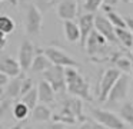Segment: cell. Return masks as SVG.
<instances>
[{"instance_id":"22","label":"cell","mask_w":133,"mask_h":129,"mask_svg":"<svg viewBox=\"0 0 133 129\" xmlns=\"http://www.w3.org/2000/svg\"><path fill=\"white\" fill-rule=\"evenodd\" d=\"M103 10L106 11V17L110 20V23H112L116 29H127L126 20H124L119 13H116L112 7H104L103 6Z\"/></svg>"},{"instance_id":"16","label":"cell","mask_w":133,"mask_h":129,"mask_svg":"<svg viewBox=\"0 0 133 129\" xmlns=\"http://www.w3.org/2000/svg\"><path fill=\"white\" fill-rule=\"evenodd\" d=\"M24 77L19 76L15 77L13 80H10V83L7 85V88L3 90V96L6 99L10 100H16V99H22V83H23Z\"/></svg>"},{"instance_id":"5","label":"cell","mask_w":133,"mask_h":129,"mask_svg":"<svg viewBox=\"0 0 133 129\" xmlns=\"http://www.w3.org/2000/svg\"><path fill=\"white\" fill-rule=\"evenodd\" d=\"M43 53L52 62V65L62 66V67H79V63L72 56H69L66 52H63L62 49L49 46V47L43 49Z\"/></svg>"},{"instance_id":"19","label":"cell","mask_w":133,"mask_h":129,"mask_svg":"<svg viewBox=\"0 0 133 129\" xmlns=\"http://www.w3.org/2000/svg\"><path fill=\"white\" fill-rule=\"evenodd\" d=\"M32 116L36 122H47V120H50L53 118V113L47 105L40 103L32 110Z\"/></svg>"},{"instance_id":"43","label":"cell","mask_w":133,"mask_h":129,"mask_svg":"<svg viewBox=\"0 0 133 129\" xmlns=\"http://www.w3.org/2000/svg\"><path fill=\"white\" fill-rule=\"evenodd\" d=\"M2 2H4V0H2Z\"/></svg>"},{"instance_id":"28","label":"cell","mask_w":133,"mask_h":129,"mask_svg":"<svg viewBox=\"0 0 133 129\" xmlns=\"http://www.w3.org/2000/svg\"><path fill=\"white\" fill-rule=\"evenodd\" d=\"M63 0H36V6L40 9V11H47L55 6H59Z\"/></svg>"},{"instance_id":"26","label":"cell","mask_w":133,"mask_h":129,"mask_svg":"<svg viewBox=\"0 0 133 129\" xmlns=\"http://www.w3.org/2000/svg\"><path fill=\"white\" fill-rule=\"evenodd\" d=\"M20 100H22L23 103H26V105L33 110V109H35L36 106L39 105V103H37V102H39V92H37V88H33L32 90H30L29 93L24 95V96L22 97Z\"/></svg>"},{"instance_id":"24","label":"cell","mask_w":133,"mask_h":129,"mask_svg":"<svg viewBox=\"0 0 133 129\" xmlns=\"http://www.w3.org/2000/svg\"><path fill=\"white\" fill-rule=\"evenodd\" d=\"M116 69L122 72V73L127 75V73H132L133 70V60L130 59L129 56H124V54L120 53V56L117 57L116 60Z\"/></svg>"},{"instance_id":"20","label":"cell","mask_w":133,"mask_h":129,"mask_svg":"<svg viewBox=\"0 0 133 129\" xmlns=\"http://www.w3.org/2000/svg\"><path fill=\"white\" fill-rule=\"evenodd\" d=\"M52 119H53V122H59V123H63V125H75V123L79 122L75 115H73L67 108H63V106H62L59 113L53 115Z\"/></svg>"},{"instance_id":"2","label":"cell","mask_w":133,"mask_h":129,"mask_svg":"<svg viewBox=\"0 0 133 129\" xmlns=\"http://www.w3.org/2000/svg\"><path fill=\"white\" fill-rule=\"evenodd\" d=\"M90 113H92L93 119L97 120L100 125H103L107 129H129L127 123L119 115H115L110 110L93 108V109H90Z\"/></svg>"},{"instance_id":"33","label":"cell","mask_w":133,"mask_h":129,"mask_svg":"<svg viewBox=\"0 0 133 129\" xmlns=\"http://www.w3.org/2000/svg\"><path fill=\"white\" fill-rule=\"evenodd\" d=\"M66 125H63V123H59V122H53L52 125H49V128L47 129H66L64 128Z\"/></svg>"},{"instance_id":"4","label":"cell","mask_w":133,"mask_h":129,"mask_svg":"<svg viewBox=\"0 0 133 129\" xmlns=\"http://www.w3.org/2000/svg\"><path fill=\"white\" fill-rule=\"evenodd\" d=\"M66 67L62 66L52 65L43 73V79L52 85V88L56 90V93H64L67 90V83H66Z\"/></svg>"},{"instance_id":"12","label":"cell","mask_w":133,"mask_h":129,"mask_svg":"<svg viewBox=\"0 0 133 129\" xmlns=\"http://www.w3.org/2000/svg\"><path fill=\"white\" fill-rule=\"evenodd\" d=\"M0 72L4 73V75H7V76L12 77V79H15V77L20 76V73L23 72V69H22L19 60L3 54L2 59H0Z\"/></svg>"},{"instance_id":"6","label":"cell","mask_w":133,"mask_h":129,"mask_svg":"<svg viewBox=\"0 0 133 129\" xmlns=\"http://www.w3.org/2000/svg\"><path fill=\"white\" fill-rule=\"evenodd\" d=\"M42 16L40 9L36 4H29L26 9V32L30 36H37L42 30Z\"/></svg>"},{"instance_id":"40","label":"cell","mask_w":133,"mask_h":129,"mask_svg":"<svg viewBox=\"0 0 133 129\" xmlns=\"http://www.w3.org/2000/svg\"><path fill=\"white\" fill-rule=\"evenodd\" d=\"M24 129H32V128H29V126H26V128H24Z\"/></svg>"},{"instance_id":"14","label":"cell","mask_w":133,"mask_h":129,"mask_svg":"<svg viewBox=\"0 0 133 129\" xmlns=\"http://www.w3.org/2000/svg\"><path fill=\"white\" fill-rule=\"evenodd\" d=\"M56 13L63 22L73 20L77 16V2L76 0H63L56 9Z\"/></svg>"},{"instance_id":"8","label":"cell","mask_w":133,"mask_h":129,"mask_svg":"<svg viewBox=\"0 0 133 129\" xmlns=\"http://www.w3.org/2000/svg\"><path fill=\"white\" fill-rule=\"evenodd\" d=\"M129 76L127 75H122L119 77V80L116 82L115 88L112 89L109 97H107V105H116V103L122 102V100L126 99L127 93H129Z\"/></svg>"},{"instance_id":"23","label":"cell","mask_w":133,"mask_h":129,"mask_svg":"<svg viewBox=\"0 0 133 129\" xmlns=\"http://www.w3.org/2000/svg\"><path fill=\"white\" fill-rule=\"evenodd\" d=\"M119 116H120L129 126L133 128V103L132 102L122 103L120 109H119Z\"/></svg>"},{"instance_id":"36","label":"cell","mask_w":133,"mask_h":129,"mask_svg":"<svg viewBox=\"0 0 133 129\" xmlns=\"http://www.w3.org/2000/svg\"><path fill=\"white\" fill-rule=\"evenodd\" d=\"M26 128V120H23V122H19V123H16L15 126H12V128H9V129H24Z\"/></svg>"},{"instance_id":"42","label":"cell","mask_w":133,"mask_h":129,"mask_svg":"<svg viewBox=\"0 0 133 129\" xmlns=\"http://www.w3.org/2000/svg\"><path fill=\"white\" fill-rule=\"evenodd\" d=\"M132 52H133V47H132Z\"/></svg>"},{"instance_id":"1","label":"cell","mask_w":133,"mask_h":129,"mask_svg":"<svg viewBox=\"0 0 133 129\" xmlns=\"http://www.w3.org/2000/svg\"><path fill=\"white\" fill-rule=\"evenodd\" d=\"M66 83H67V92L72 96H76L82 100L92 102L93 96L90 92L89 82L82 76L79 72V67H66Z\"/></svg>"},{"instance_id":"37","label":"cell","mask_w":133,"mask_h":129,"mask_svg":"<svg viewBox=\"0 0 133 129\" xmlns=\"http://www.w3.org/2000/svg\"><path fill=\"white\" fill-rule=\"evenodd\" d=\"M4 46H6V34H2V46H0V49H3Z\"/></svg>"},{"instance_id":"38","label":"cell","mask_w":133,"mask_h":129,"mask_svg":"<svg viewBox=\"0 0 133 129\" xmlns=\"http://www.w3.org/2000/svg\"><path fill=\"white\" fill-rule=\"evenodd\" d=\"M17 3H23V2H26V0H16Z\"/></svg>"},{"instance_id":"30","label":"cell","mask_w":133,"mask_h":129,"mask_svg":"<svg viewBox=\"0 0 133 129\" xmlns=\"http://www.w3.org/2000/svg\"><path fill=\"white\" fill-rule=\"evenodd\" d=\"M76 129H104L103 125H100V123L97 122V120L95 119H86L84 122H82L80 125H79V128Z\"/></svg>"},{"instance_id":"15","label":"cell","mask_w":133,"mask_h":129,"mask_svg":"<svg viewBox=\"0 0 133 129\" xmlns=\"http://www.w3.org/2000/svg\"><path fill=\"white\" fill-rule=\"evenodd\" d=\"M37 92H39V102L43 103V105H49V103H53L56 100V90L44 79L39 82Z\"/></svg>"},{"instance_id":"21","label":"cell","mask_w":133,"mask_h":129,"mask_svg":"<svg viewBox=\"0 0 133 129\" xmlns=\"http://www.w3.org/2000/svg\"><path fill=\"white\" fill-rule=\"evenodd\" d=\"M30 112H32V109H30L29 106L26 105V103L22 102V100L16 102L15 105H13V108H12L13 118H15V119H17L19 122H23V120H26L27 116L30 115Z\"/></svg>"},{"instance_id":"10","label":"cell","mask_w":133,"mask_h":129,"mask_svg":"<svg viewBox=\"0 0 133 129\" xmlns=\"http://www.w3.org/2000/svg\"><path fill=\"white\" fill-rule=\"evenodd\" d=\"M96 16L93 13H86L80 16L79 19V27H80V46L84 47L89 36L92 34L93 30H96Z\"/></svg>"},{"instance_id":"31","label":"cell","mask_w":133,"mask_h":129,"mask_svg":"<svg viewBox=\"0 0 133 129\" xmlns=\"http://www.w3.org/2000/svg\"><path fill=\"white\" fill-rule=\"evenodd\" d=\"M33 88H35V86H33V80L29 79V77H24L23 83H22V97H23L26 93H29Z\"/></svg>"},{"instance_id":"7","label":"cell","mask_w":133,"mask_h":129,"mask_svg":"<svg viewBox=\"0 0 133 129\" xmlns=\"http://www.w3.org/2000/svg\"><path fill=\"white\" fill-rule=\"evenodd\" d=\"M84 49H86L87 53H89L92 57H95V60H96V57L102 56L103 52H106V49H107V39L103 36V34L99 33L97 30H93L92 34L89 36V39H87Z\"/></svg>"},{"instance_id":"25","label":"cell","mask_w":133,"mask_h":129,"mask_svg":"<svg viewBox=\"0 0 133 129\" xmlns=\"http://www.w3.org/2000/svg\"><path fill=\"white\" fill-rule=\"evenodd\" d=\"M116 36L119 43L126 47H133V33L129 29H116Z\"/></svg>"},{"instance_id":"39","label":"cell","mask_w":133,"mask_h":129,"mask_svg":"<svg viewBox=\"0 0 133 129\" xmlns=\"http://www.w3.org/2000/svg\"><path fill=\"white\" fill-rule=\"evenodd\" d=\"M124 2H127V3H133V0H124Z\"/></svg>"},{"instance_id":"41","label":"cell","mask_w":133,"mask_h":129,"mask_svg":"<svg viewBox=\"0 0 133 129\" xmlns=\"http://www.w3.org/2000/svg\"><path fill=\"white\" fill-rule=\"evenodd\" d=\"M132 60H133V59H132ZM132 75H133V70H132Z\"/></svg>"},{"instance_id":"34","label":"cell","mask_w":133,"mask_h":129,"mask_svg":"<svg viewBox=\"0 0 133 129\" xmlns=\"http://www.w3.org/2000/svg\"><path fill=\"white\" fill-rule=\"evenodd\" d=\"M120 2V0H104V7H113V6H116L117 3Z\"/></svg>"},{"instance_id":"3","label":"cell","mask_w":133,"mask_h":129,"mask_svg":"<svg viewBox=\"0 0 133 129\" xmlns=\"http://www.w3.org/2000/svg\"><path fill=\"white\" fill-rule=\"evenodd\" d=\"M122 75L123 73L119 69H115V67H109L104 70V73L100 77V82H99V90H97L99 102H107V97H109L110 92L115 88L116 82L119 80V77Z\"/></svg>"},{"instance_id":"32","label":"cell","mask_w":133,"mask_h":129,"mask_svg":"<svg viewBox=\"0 0 133 129\" xmlns=\"http://www.w3.org/2000/svg\"><path fill=\"white\" fill-rule=\"evenodd\" d=\"M10 79H12V77H9L7 75H4V73L0 72V89H2V92L7 88V85L10 83Z\"/></svg>"},{"instance_id":"29","label":"cell","mask_w":133,"mask_h":129,"mask_svg":"<svg viewBox=\"0 0 133 129\" xmlns=\"http://www.w3.org/2000/svg\"><path fill=\"white\" fill-rule=\"evenodd\" d=\"M103 4H104V0H84L83 7H84V10L89 11V13H95V11L99 10Z\"/></svg>"},{"instance_id":"17","label":"cell","mask_w":133,"mask_h":129,"mask_svg":"<svg viewBox=\"0 0 133 129\" xmlns=\"http://www.w3.org/2000/svg\"><path fill=\"white\" fill-rule=\"evenodd\" d=\"M63 32L64 36H66L67 42L70 43H76L80 42V27H79V23H75L73 20H66L63 22Z\"/></svg>"},{"instance_id":"27","label":"cell","mask_w":133,"mask_h":129,"mask_svg":"<svg viewBox=\"0 0 133 129\" xmlns=\"http://www.w3.org/2000/svg\"><path fill=\"white\" fill-rule=\"evenodd\" d=\"M16 29V22L9 16H2L0 17V32L2 34H9L15 32Z\"/></svg>"},{"instance_id":"9","label":"cell","mask_w":133,"mask_h":129,"mask_svg":"<svg viewBox=\"0 0 133 129\" xmlns=\"http://www.w3.org/2000/svg\"><path fill=\"white\" fill-rule=\"evenodd\" d=\"M35 52H36V47H35V45H33L29 39H26V40H23V42H22L20 49H19V57H17V60H19V63H20L23 72L32 69V65H33L35 57H36Z\"/></svg>"},{"instance_id":"11","label":"cell","mask_w":133,"mask_h":129,"mask_svg":"<svg viewBox=\"0 0 133 129\" xmlns=\"http://www.w3.org/2000/svg\"><path fill=\"white\" fill-rule=\"evenodd\" d=\"M96 30L100 34H103L107 39L109 43H117V36H116V27L110 23V20L107 17L103 16H96Z\"/></svg>"},{"instance_id":"35","label":"cell","mask_w":133,"mask_h":129,"mask_svg":"<svg viewBox=\"0 0 133 129\" xmlns=\"http://www.w3.org/2000/svg\"><path fill=\"white\" fill-rule=\"evenodd\" d=\"M126 24H127V29L133 33V17H126Z\"/></svg>"},{"instance_id":"13","label":"cell","mask_w":133,"mask_h":129,"mask_svg":"<svg viewBox=\"0 0 133 129\" xmlns=\"http://www.w3.org/2000/svg\"><path fill=\"white\" fill-rule=\"evenodd\" d=\"M62 106L69 109L80 123L84 122V120L87 119V118L83 115V103H82V99H79V97H76V96H66L63 99V102H62Z\"/></svg>"},{"instance_id":"18","label":"cell","mask_w":133,"mask_h":129,"mask_svg":"<svg viewBox=\"0 0 133 129\" xmlns=\"http://www.w3.org/2000/svg\"><path fill=\"white\" fill-rule=\"evenodd\" d=\"M49 67H52V62L47 59V56L43 53V50H39V53L36 54L35 62L32 65V70L36 72V73H44Z\"/></svg>"}]
</instances>
